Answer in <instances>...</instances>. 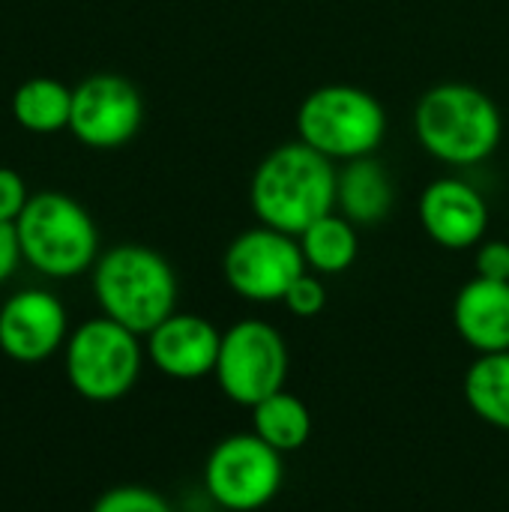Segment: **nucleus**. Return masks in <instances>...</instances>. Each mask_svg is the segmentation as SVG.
I'll return each mask as SVG.
<instances>
[{"instance_id":"f257e3e1","label":"nucleus","mask_w":509,"mask_h":512,"mask_svg":"<svg viewBox=\"0 0 509 512\" xmlns=\"http://www.w3.org/2000/svg\"><path fill=\"white\" fill-rule=\"evenodd\" d=\"M336 180V165L297 138L279 144L258 162L249 204L258 225L300 237L309 225L336 210Z\"/></svg>"},{"instance_id":"f03ea898","label":"nucleus","mask_w":509,"mask_h":512,"mask_svg":"<svg viewBox=\"0 0 509 512\" xmlns=\"http://www.w3.org/2000/svg\"><path fill=\"white\" fill-rule=\"evenodd\" d=\"M93 294L105 318L147 336L177 312V276L150 246L120 243L93 264Z\"/></svg>"},{"instance_id":"7ed1b4c3","label":"nucleus","mask_w":509,"mask_h":512,"mask_svg":"<svg viewBox=\"0 0 509 512\" xmlns=\"http://www.w3.org/2000/svg\"><path fill=\"white\" fill-rule=\"evenodd\" d=\"M417 141L447 165L486 162L504 135V120L489 93L471 84H438L426 90L414 111Z\"/></svg>"},{"instance_id":"20e7f679","label":"nucleus","mask_w":509,"mask_h":512,"mask_svg":"<svg viewBox=\"0 0 509 512\" xmlns=\"http://www.w3.org/2000/svg\"><path fill=\"white\" fill-rule=\"evenodd\" d=\"M21 258L48 279H75L99 261V228L72 195L45 189L30 195L15 222Z\"/></svg>"},{"instance_id":"39448f33","label":"nucleus","mask_w":509,"mask_h":512,"mask_svg":"<svg viewBox=\"0 0 509 512\" xmlns=\"http://www.w3.org/2000/svg\"><path fill=\"white\" fill-rule=\"evenodd\" d=\"M387 135V111L363 87L324 84L297 108V138L330 162L375 156Z\"/></svg>"},{"instance_id":"423d86ee","label":"nucleus","mask_w":509,"mask_h":512,"mask_svg":"<svg viewBox=\"0 0 509 512\" xmlns=\"http://www.w3.org/2000/svg\"><path fill=\"white\" fill-rule=\"evenodd\" d=\"M138 339V333L105 315L78 324L63 345L69 387L96 405L120 402L129 396L144 366V348Z\"/></svg>"},{"instance_id":"0eeeda50","label":"nucleus","mask_w":509,"mask_h":512,"mask_svg":"<svg viewBox=\"0 0 509 512\" xmlns=\"http://www.w3.org/2000/svg\"><path fill=\"white\" fill-rule=\"evenodd\" d=\"M288 366L291 357L282 333L261 318H243L222 333L213 375L234 405L255 408L267 396L285 390Z\"/></svg>"},{"instance_id":"6e6552de","label":"nucleus","mask_w":509,"mask_h":512,"mask_svg":"<svg viewBox=\"0 0 509 512\" xmlns=\"http://www.w3.org/2000/svg\"><path fill=\"white\" fill-rule=\"evenodd\" d=\"M285 480L282 453L255 432L222 438L204 462V489L228 512H255L267 507Z\"/></svg>"},{"instance_id":"1a4fd4ad","label":"nucleus","mask_w":509,"mask_h":512,"mask_svg":"<svg viewBox=\"0 0 509 512\" xmlns=\"http://www.w3.org/2000/svg\"><path fill=\"white\" fill-rule=\"evenodd\" d=\"M306 270L300 240L267 225L237 234L222 258L228 288L249 303H282Z\"/></svg>"},{"instance_id":"9d476101","label":"nucleus","mask_w":509,"mask_h":512,"mask_svg":"<svg viewBox=\"0 0 509 512\" xmlns=\"http://www.w3.org/2000/svg\"><path fill=\"white\" fill-rule=\"evenodd\" d=\"M144 123L138 87L114 72H96L72 87L69 132L90 150L126 147Z\"/></svg>"},{"instance_id":"9b49d317","label":"nucleus","mask_w":509,"mask_h":512,"mask_svg":"<svg viewBox=\"0 0 509 512\" xmlns=\"http://www.w3.org/2000/svg\"><path fill=\"white\" fill-rule=\"evenodd\" d=\"M69 339V315L45 288L15 291L0 306V351L15 363H45Z\"/></svg>"},{"instance_id":"f8f14e48","label":"nucleus","mask_w":509,"mask_h":512,"mask_svg":"<svg viewBox=\"0 0 509 512\" xmlns=\"http://www.w3.org/2000/svg\"><path fill=\"white\" fill-rule=\"evenodd\" d=\"M420 225L432 243L444 249H474L489 228L486 198L459 177L432 180L420 195Z\"/></svg>"},{"instance_id":"ddd939ff","label":"nucleus","mask_w":509,"mask_h":512,"mask_svg":"<svg viewBox=\"0 0 509 512\" xmlns=\"http://www.w3.org/2000/svg\"><path fill=\"white\" fill-rule=\"evenodd\" d=\"M219 348L222 333L213 321L192 312H174L153 333H147L150 363L174 381H201L213 375Z\"/></svg>"},{"instance_id":"4468645a","label":"nucleus","mask_w":509,"mask_h":512,"mask_svg":"<svg viewBox=\"0 0 509 512\" xmlns=\"http://www.w3.org/2000/svg\"><path fill=\"white\" fill-rule=\"evenodd\" d=\"M456 333L477 354L509 351V282L474 276L453 303Z\"/></svg>"},{"instance_id":"2eb2a0df","label":"nucleus","mask_w":509,"mask_h":512,"mask_svg":"<svg viewBox=\"0 0 509 512\" xmlns=\"http://www.w3.org/2000/svg\"><path fill=\"white\" fill-rule=\"evenodd\" d=\"M396 201L393 180L375 156L351 159L336 180V210L354 225H378L390 216Z\"/></svg>"},{"instance_id":"dca6fc26","label":"nucleus","mask_w":509,"mask_h":512,"mask_svg":"<svg viewBox=\"0 0 509 512\" xmlns=\"http://www.w3.org/2000/svg\"><path fill=\"white\" fill-rule=\"evenodd\" d=\"M12 117L21 129L33 135L63 132L69 129V117H72V87L48 75L27 78L12 93Z\"/></svg>"},{"instance_id":"f3484780","label":"nucleus","mask_w":509,"mask_h":512,"mask_svg":"<svg viewBox=\"0 0 509 512\" xmlns=\"http://www.w3.org/2000/svg\"><path fill=\"white\" fill-rule=\"evenodd\" d=\"M252 432L282 456L297 453L312 438V411L291 390H279L252 408Z\"/></svg>"},{"instance_id":"a211bd4d","label":"nucleus","mask_w":509,"mask_h":512,"mask_svg":"<svg viewBox=\"0 0 509 512\" xmlns=\"http://www.w3.org/2000/svg\"><path fill=\"white\" fill-rule=\"evenodd\" d=\"M300 249L306 258V267L321 273V276H336L345 273L357 255H360V237L357 225L348 222L342 213H327L315 225H309L300 237Z\"/></svg>"},{"instance_id":"6ab92c4d","label":"nucleus","mask_w":509,"mask_h":512,"mask_svg":"<svg viewBox=\"0 0 509 512\" xmlns=\"http://www.w3.org/2000/svg\"><path fill=\"white\" fill-rule=\"evenodd\" d=\"M465 399L483 423L509 432V351L477 354L465 372Z\"/></svg>"},{"instance_id":"aec40b11","label":"nucleus","mask_w":509,"mask_h":512,"mask_svg":"<svg viewBox=\"0 0 509 512\" xmlns=\"http://www.w3.org/2000/svg\"><path fill=\"white\" fill-rule=\"evenodd\" d=\"M90 512H174L171 504L147 486H114L108 489Z\"/></svg>"},{"instance_id":"412c9836","label":"nucleus","mask_w":509,"mask_h":512,"mask_svg":"<svg viewBox=\"0 0 509 512\" xmlns=\"http://www.w3.org/2000/svg\"><path fill=\"white\" fill-rule=\"evenodd\" d=\"M282 303H285L288 312L297 315V318H315V315H321L324 306H327V288H324V282H321L315 273L306 270V273L288 288V294H285Z\"/></svg>"},{"instance_id":"4be33fe9","label":"nucleus","mask_w":509,"mask_h":512,"mask_svg":"<svg viewBox=\"0 0 509 512\" xmlns=\"http://www.w3.org/2000/svg\"><path fill=\"white\" fill-rule=\"evenodd\" d=\"M27 201H30V192H27L24 177L6 165H0V222L15 225L18 216L24 213Z\"/></svg>"},{"instance_id":"5701e85b","label":"nucleus","mask_w":509,"mask_h":512,"mask_svg":"<svg viewBox=\"0 0 509 512\" xmlns=\"http://www.w3.org/2000/svg\"><path fill=\"white\" fill-rule=\"evenodd\" d=\"M477 276L492 279V282H509V243L504 240H489L477 246L474 258Z\"/></svg>"},{"instance_id":"b1692460","label":"nucleus","mask_w":509,"mask_h":512,"mask_svg":"<svg viewBox=\"0 0 509 512\" xmlns=\"http://www.w3.org/2000/svg\"><path fill=\"white\" fill-rule=\"evenodd\" d=\"M21 261H24V258H21V246H18L15 225L0 222V285L9 282V276L18 270Z\"/></svg>"}]
</instances>
